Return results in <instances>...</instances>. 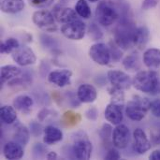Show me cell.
<instances>
[{
	"instance_id": "1",
	"label": "cell",
	"mask_w": 160,
	"mask_h": 160,
	"mask_svg": "<svg viewBox=\"0 0 160 160\" xmlns=\"http://www.w3.org/2000/svg\"><path fill=\"white\" fill-rule=\"evenodd\" d=\"M121 11L122 18L114 32V41L120 48L128 50L134 46L133 38L136 26L134 22L129 19L128 8H123Z\"/></svg>"
},
{
	"instance_id": "2",
	"label": "cell",
	"mask_w": 160,
	"mask_h": 160,
	"mask_svg": "<svg viewBox=\"0 0 160 160\" xmlns=\"http://www.w3.org/2000/svg\"><path fill=\"white\" fill-rule=\"evenodd\" d=\"M132 84L141 92L158 95L160 94V74L152 69L140 71L134 77Z\"/></svg>"
},
{
	"instance_id": "3",
	"label": "cell",
	"mask_w": 160,
	"mask_h": 160,
	"mask_svg": "<svg viewBox=\"0 0 160 160\" xmlns=\"http://www.w3.org/2000/svg\"><path fill=\"white\" fill-rule=\"evenodd\" d=\"M150 105L151 102L148 100V98L135 96L128 103L126 107V113L132 121H142L145 117L147 112L150 110Z\"/></svg>"
},
{
	"instance_id": "4",
	"label": "cell",
	"mask_w": 160,
	"mask_h": 160,
	"mask_svg": "<svg viewBox=\"0 0 160 160\" xmlns=\"http://www.w3.org/2000/svg\"><path fill=\"white\" fill-rule=\"evenodd\" d=\"M96 17L98 22L103 26H110L113 24L119 18L118 8L109 1H101L97 7Z\"/></svg>"
},
{
	"instance_id": "5",
	"label": "cell",
	"mask_w": 160,
	"mask_h": 160,
	"mask_svg": "<svg viewBox=\"0 0 160 160\" xmlns=\"http://www.w3.org/2000/svg\"><path fill=\"white\" fill-rule=\"evenodd\" d=\"M93 146L85 133L79 132L74 137L72 153L74 158L80 160H87L91 158Z\"/></svg>"
},
{
	"instance_id": "6",
	"label": "cell",
	"mask_w": 160,
	"mask_h": 160,
	"mask_svg": "<svg viewBox=\"0 0 160 160\" xmlns=\"http://www.w3.org/2000/svg\"><path fill=\"white\" fill-rule=\"evenodd\" d=\"M61 32L68 39L80 40L85 35L86 25L82 21L76 19L69 22L64 23L61 27Z\"/></svg>"
},
{
	"instance_id": "7",
	"label": "cell",
	"mask_w": 160,
	"mask_h": 160,
	"mask_svg": "<svg viewBox=\"0 0 160 160\" xmlns=\"http://www.w3.org/2000/svg\"><path fill=\"white\" fill-rule=\"evenodd\" d=\"M55 18L52 12L48 10H38L33 14V22L34 23L47 32L55 31L57 26L55 23Z\"/></svg>"
},
{
	"instance_id": "8",
	"label": "cell",
	"mask_w": 160,
	"mask_h": 160,
	"mask_svg": "<svg viewBox=\"0 0 160 160\" xmlns=\"http://www.w3.org/2000/svg\"><path fill=\"white\" fill-rule=\"evenodd\" d=\"M89 56L95 63L100 66L108 65L112 58L110 48L104 43H96L92 45L89 49Z\"/></svg>"
},
{
	"instance_id": "9",
	"label": "cell",
	"mask_w": 160,
	"mask_h": 160,
	"mask_svg": "<svg viewBox=\"0 0 160 160\" xmlns=\"http://www.w3.org/2000/svg\"><path fill=\"white\" fill-rule=\"evenodd\" d=\"M11 56L14 62L22 67L34 65L37 61V57L33 50L26 46L16 49L13 52H11Z\"/></svg>"
},
{
	"instance_id": "10",
	"label": "cell",
	"mask_w": 160,
	"mask_h": 160,
	"mask_svg": "<svg viewBox=\"0 0 160 160\" xmlns=\"http://www.w3.org/2000/svg\"><path fill=\"white\" fill-rule=\"evenodd\" d=\"M112 143L118 149L126 148L130 142V130L123 124L116 125V128L112 131Z\"/></svg>"
},
{
	"instance_id": "11",
	"label": "cell",
	"mask_w": 160,
	"mask_h": 160,
	"mask_svg": "<svg viewBox=\"0 0 160 160\" xmlns=\"http://www.w3.org/2000/svg\"><path fill=\"white\" fill-rule=\"evenodd\" d=\"M108 79L113 87L121 90H127L132 84L130 77L121 70H110L108 72Z\"/></svg>"
},
{
	"instance_id": "12",
	"label": "cell",
	"mask_w": 160,
	"mask_h": 160,
	"mask_svg": "<svg viewBox=\"0 0 160 160\" xmlns=\"http://www.w3.org/2000/svg\"><path fill=\"white\" fill-rule=\"evenodd\" d=\"M133 147L140 155L145 154L151 148V142L142 128H136L133 132Z\"/></svg>"
},
{
	"instance_id": "13",
	"label": "cell",
	"mask_w": 160,
	"mask_h": 160,
	"mask_svg": "<svg viewBox=\"0 0 160 160\" xmlns=\"http://www.w3.org/2000/svg\"><path fill=\"white\" fill-rule=\"evenodd\" d=\"M52 14L58 22H63V23H67L77 19L76 10L63 5H56L53 8Z\"/></svg>"
},
{
	"instance_id": "14",
	"label": "cell",
	"mask_w": 160,
	"mask_h": 160,
	"mask_svg": "<svg viewBox=\"0 0 160 160\" xmlns=\"http://www.w3.org/2000/svg\"><path fill=\"white\" fill-rule=\"evenodd\" d=\"M71 77L72 72L68 69L53 70L48 75V81L58 87H64L70 83Z\"/></svg>"
},
{
	"instance_id": "15",
	"label": "cell",
	"mask_w": 160,
	"mask_h": 160,
	"mask_svg": "<svg viewBox=\"0 0 160 160\" xmlns=\"http://www.w3.org/2000/svg\"><path fill=\"white\" fill-rule=\"evenodd\" d=\"M77 97L80 102L82 103H92L97 99L98 93L97 89L88 83H83L79 86L77 91Z\"/></svg>"
},
{
	"instance_id": "16",
	"label": "cell",
	"mask_w": 160,
	"mask_h": 160,
	"mask_svg": "<svg viewBox=\"0 0 160 160\" xmlns=\"http://www.w3.org/2000/svg\"><path fill=\"white\" fill-rule=\"evenodd\" d=\"M105 118L107 121L113 125H119L123 121V110L122 106L111 102L105 110Z\"/></svg>"
},
{
	"instance_id": "17",
	"label": "cell",
	"mask_w": 160,
	"mask_h": 160,
	"mask_svg": "<svg viewBox=\"0 0 160 160\" xmlns=\"http://www.w3.org/2000/svg\"><path fill=\"white\" fill-rule=\"evenodd\" d=\"M22 145L18 143L17 142H8L4 145L3 155L7 159L16 160L21 159L23 157V149Z\"/></svg>"
},
{
	"instance_id": "18",
	"label": "cell",
	"mask_w": 160,
	"mask_h": 160,
	"mask_svg": "<svg viewBox=\"0 0 160 160\" xmlns=\"http://www.w3.org/2000/svg\"><path fill=\"white\" fill-rule=\"evenodd\" d=\"M144 65L152 70H156L160 68V49L151 48L143 53Z\"/></svg>"
},
{
	"instance_id": "19",
	"label": "cell",
	"mask_w": 160,
	"mask_h": 160,
	"mask_svg": "<svg viewBox=\"0 0 160 160\" xmlns=\"http://www.w3.org/2000/svg\"><path fill=\"white\" fill-rule=\"evenodd\" d=\"M25 7L23 0H0V8L5 13L14 14L22 11Z\"/></svg>"
},
{
	"instance_id": "20",
	"label": "cell",
	"mask_w": 160,
	"mask_h": 160,
	"mask_svg": "<svg viewBox=\"0 0 160 160\" xmlns=\"http://www.w3.org/2000/svg\"><path fill=\"white\" fill-rule=\"evenodd\" d=\"M63 139V132L53 127V126H48L44 128V138L43 142L46 144H53L56 143Z\"/></svg>"
},
{
	"instance_id": "21",
	"label": "cell",
	"mask_w": 160,
	"mask_h": 160,
	"mask_svg": "<svg viewBox=\"0 0 160 160\" xmlns=\"http://www.w3.org/2000/svg\"><path fill=\"white\" fill-rule=\"evenodd\" d=\"M149 38H150V33L147 27L145 26L136 27L134 33V38H133L134 46L138 47L139 49H142L149 41Z\"/></svg>"
},
{
	"instance_id": "22",
	"label": "cell",
	"mask_w": 160,
	"mask_h": 160,
	"mask_svg": "<svg viewBox=\"0 0 160 160\" xmlns=\"http://www.w3.org/2000/svg\"><path fill=\"white\" fill-rule=\"evenodd\" d=\"M22 74V69L19 67L7 65L1 67L0 69V79L1 83H5L6 82H9L14 78H17L19 75Z\"/></svg>"
},
{
	"instance_id": "23",
	"label": "cell",
	"mask_w": 160,
	"mask_h": 160,
	"mask_svg": "<svg viewBox=\"0 0 160 160\" xmlns=\"http://www.w3.org/2000/svg\"><path fill=\"white\" fill-rule=\"evenodd\" d=\"M1 121L7 125L13 124L17 119V112L14 107L11 106H3L0 110Z\"/></svg>"
},
{
	"instance_id": "24",
	"label": "cell",
	"mask_w": 160,
	"mask_h": 160,
	"mask_svg": "<svg viewBox=\"0 0 160 160\" xmlns=\"http://www.w3.org/2000/svg\"><path fill=\"white\" fill-rule=\"evenodd\" d=\"M33 99L26 96V95H22V96H18L14 98L13 100V107L16 110L24 112V111H28L32 106H33Z\"/></svg>"
},
{
	"instance_id": "25",
	"label": "cell",
	"mask_w": 160,
	"mask_h": 160,
	"mask_svg": "<svg viewBox=\"0 0 160 160\" xmlns=\"http://www.w3.org/2000/svg\"><path fill=\"white\" fill-rule=\"evenodd\" d=\"M14 141L17 142L18 143L22 144V145H26L29 138H30V133L28 128L25 126L20 125L16 128V130L14 132Z\"/></svg>"
},
{
	"instance_id": "26",
	"label": "cell",
	"mask_w": 160,
	"mask_h": 160,
	"mask_svg": "<svg viewBox=\"0 0 160 160\" xmlns=\"http://www.w3.org/2000/svg\"><path fill=\"white\" fill-rule=\"evenodd\" d=\"M123 66L125 68L129 70H135L138 69L141 66V60L140 55L138 52H134L130 54H128L124 60H123Z\"/></svg>"
},
{
	"instance_id": "27",
	"label": "cell",
	"mask_w": 160,
	"mask_h": 160,
	"mask_svg": "<svg viewBox=\"0 0 160 160\" xmlns=\"http://www.w3.org/2000/svg\"><path fill=\"white\" fill-rule=\"evenodd\" d=\"M19 47H20V43L16 38H8L4 42L1 43L0 52L2 53H10V52H13Z\"/></svg>"
},
{
	"instance_id": "28",
	"label": "cell",
	"mask_w": 160,
	"mask_h": 160,
	"mask_svg": "<svg viewBox=\"0 0 160 160\" xmlns=\"http://www.w3.org/2000/svg\"><path fill=\"white\" fill-rule=\"evenodd\" d=\"M75 10L77 14L83 19H89L92 14L90 7L85 0H79L75 6Z\"/></svg>"
},
{
	"instance_id": "29",
	"label": "cell",
	"mask_w": 160,
	"mask_h": 160,
	"mask_svg": "<svg viewBox=\"0 0 160 160\" xmlns=\"http://www.w3.org/2000/svg\"><path fill=\"white\" fill-rule=\"evenodd\" d=\"M80 120H81V116L77 113H74L71 111L65 112L63 115V123L67 127H73L77 125Z\"/></svg>"
},
{
	"instance_id": "30",
	"label": "cell",
	"mask_w": 160,
	"mask_h": 160,
	"mask_svg": "<svg viewBox=\"0 0 160 160\" xmlns=\"http://www.w3.org/2000/svg\"><path fill=\"white\" fill-rule=\"evenodd\" d=\"M110 95L112 96V103H115V104H118V105H121L123 106V102H124V93H123V90L121 89H118L116 87H113L112 89H110Z\"/></svg>"
},
{
	"instance_id": "31",
	"label": "cell",
	"mask_w": 160,
	"mask_h": 160,
	"mask_svg": "<svg viewBox=\"0 0 160 160\" xmlns=\"http://www.w3.org/2000/svg\"><path fill=\"white\" fill-rule=\"evenodd\" d=\"M88 35L92 38V40H98L103 37V33H102L101 29L95 22L90 23V25L88 27Z\"/></svg>"
},
{
	"instance_id": "32",
	"label": "cell",
	"mask_w": 160,
	"mask_h": 160,
	"mask_svg": "<svg viewBox=\"0 0 160 160\" xmlns=\"http://www.w3.org/2000/svg\"><path fill=\"white\" fill-rule=\"evenodd\" d=\"M100 136L101 139L104 141V142H108V141L110 140L111 137H112V127L108 124L103 125L101 130H100Z\"/></svg>"
},
{
	"instance_id": "33",
	"label": "cell",
	"mask_w": 160,
	"mask_h": 160,
	"mask_svg": "<svg viewBox=\"0 0 160 160\" xmlns=\"http://www.w3.org/2000/svg\"><path fill=\"white\" fill-rule=\"evenodd\" d=\"M120 47L115 43V44H112L111 43V48H110V51H111V54H112V57L113 60H116L118 61L121 57H122V52L119 49Z\"/></svg>"
},
{
	"instance_id": "34",
	"label": "cell",
	"mask_w": 160,
	"mask_h": 160,
	"mask_svg": "<svg viewBox=\"0 0 160 160\" xmlns=\"http://www.w3.org/2000/svg\"><path fill=\"white\" fill-rule=\"evenodd\" d=\"M33 154L35 158H42L46 154V147L41 143H37L33 148Z\"/></svg>"
},
{
	"instance_id": "35",
	"label": "cell",
	"mask_w": 160,
	"mask_h": 160,
	"mask_svg": "<svg viewBox=\"0 0 160 160\" xmlns=\"http://www.w3.org/2000/svg\"><path fill=\"white\" fill-rule=\"evenodd\" d=\"M150 111L154 116L160 118V99H156L155 101L151 102Z\"/></svg>"
},
{
	"instance_id": "36",
	"label": "cell",
	"mask_w": 160,
	"mask_h": 160,
	"mask_svg": "<svg viewBox=\"0 0 160 160\" xmlns=\"http://www.w3.org/2000/svg\"><path fill=\"white\" fill-rule=\"evenodd\" d=\"M120 158H121V155L119 154V152L116 149H113V148L110 149L108 154L105 157V159L108 160H117Z\"/></svg>"
},
{
	"instance_id": "37",
	"label": "cell",
	"mask_w": 160,
	"mask_h": 160,
	"mask_svg": "<svg viewBox=\"0 0 160 160\" xmlns=\"http://www.w3.org/2000/svg\"><path fill=\"white\" fill-rule=\"evenodd\" d=\"M86 117L89 119V120H92V121H95L97 120L98 116V112L96 108H90L87 112H86Z\"/></svg>"
},
{
	"instance_id": "38",
	"label": "cell",
	"mask_w": 160,
	"mask_h": 160,
	"mask_svg": "<svg viewBox=\"0 0 160 160\" xmlns=\"http://www.w3.org/2000/svg\"><path fill=\"white\" fill-rule=\"evenodd\" d=\"M158 3V0H144L142 2V8L147 10V9H150V8H155Z\"/></svg>"
},
{
	"instance_id": "39",
	"label": "cell",
	"mask_w": 160,
	"mask_h": 160,
	"mask_svg": "<svg viewBox=\"0 0 160 160\" xmlns=\"http://www.w3.org/2000/svg\"><path fill=\"white\" fill-rule=\"evenodd\" d=\"M30 129H31V133L34 134L35 136H38L41 133L42 129H41V127L37 124V123H32L30 125Z\"/></svg>"
},
{
	"instance_id": "40",
	"label": "cell",
	"mask_w": 160,
	"mask_h": 160,
	"mask_svg": "<svg viewBox=\"0 0 160 160\" xmlns=\"http://www.w3.org/2000/svg\"><path fill=\"white\" fill-rule=\"evenodd\" d=\"M149 158L152 160H160V150L154 151V152L150 155Z\"/></svg>"
},
{
	"instance_id": "41",
	"label": "cell",
	"mask_w": 160,
	"mask_h": 160,
	"mask_svg": "<svg viewBox=\"0 0 160 160\" xmlns=\"http://www.w3.org/2000/svg\"><path fill=\"white\" fill-rule=\"evenodd\" d=\"M46 158H47V159H56L57 158V155H56V153L55 152H49L48 154H47V156H46Z\"/></svg>"
},
{
	"instance_id": "42",
	"label": "cell",
	"mask_w": 160,
	"mask_h": 160,
	"mask_svg": "<svg viewBox=\"0 0 160 160\" xmlns=\"http://www.w3.org/2000/svg\"><path fill=\"white\" fill-rule=\"evenodd\" d=\"M52 0H32V3L35 4V5H42V4H45L47 2H50Z\"/></svg>"
},
{
	"instance_id": "43",
	"label": "cell",
	"mask_w": 160,
	"mask_h": 160,
	"mask_svg": "<svg viewBox=\"0 0 160 160\" xmlns=\"http://www.w3.org/2000/svg\"><path fill=\"white\" fill-rule=\"evenodd\" d=\"M88 1H90V2H98L100 0H88Z\"/></svg>"
},
{
	"instance_id": "44",
	"label": "cell",
	"mask_w": 160,
	"mask_h": 160,
	"mask_svg": "<svg viewBox=\"0 0 160 160\" xmlns=\"http://www.w3.org/2000/svg\"><path fill=\"white\" fill-rule=\"evenodd\" d=\"M60 1H68V0H60Z\"/></svg>"
}]
</instances>
